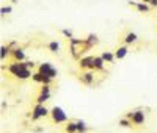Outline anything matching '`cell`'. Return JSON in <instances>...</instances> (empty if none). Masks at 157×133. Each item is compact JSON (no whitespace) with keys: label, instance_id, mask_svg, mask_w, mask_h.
I'll return each instance as SVG.
<instances>
[{"label":"cell","instance_id":"7","mask_svg":"<svg viewBox=\"0 0 157 133\" xmlns=\"http://www.w3.org/2000/svg\"><path fill=\"white\" fill-rule=\"evenodd\" d=\"M32 75H33L32 69L25 68V64H24V61H22V68H21V71L16 74V78H19V80H29Z\"/></svg>","mask_w":157,"mask_h":133},{"label":"cell","instance_id":"20","mask_svg":"<svg viewBox=\"0 0 157 133\" xmlns=\"http://www.w3.org/2000/svg\"><path fill=\"white\" fill-rule=\"evenodd\" d=\"M130 125H132V121H129V119H126V117H123V119H120V127H124V128H129Z\"/></svg>","mask_w":157,"mask_h":133},{"label":"cell","instance_id":"19","mask_svg":"<svg viewBox=\"0 0 157 133\" xmlns=\"http://www.w3.org/2000/svg\"><path fill=\"white\" fill-rule=\"evenodd\" d=\"M85 41H86V44L90 47H93L94 44H98V36L96 35H88V38L85 39Z\"/></svg>","mask_w":157,"mask_h":133},{"label":"cell","instance_id":"13","mask_svg":"<svg viewBox=\"0 0 157 133\" xmlns=\"http://www.w3.org/2000/svg\"><path fill=\"white\" fill-rule=\"evenodd\" d=\"M101 57H102V60L105 61V63H113V61L116 60V58H115V53H112V52H109V50H107V52H102Z\"/></svg>","mask_w":157,"mask_h":133},{"label":"cell","instance_id":"5","mask_svg":"<svg viewBox=\"0 0 157 133\" xmlns=\"http://www.w3.org/2000/svg\"><path fill=\"white\" fill-rule=\"evenodd\" d=\"M78 66L86 71H94V57H83L78 61Z\"/></svg>","mask_w":157,"mask_h":133},{"label":"cell","instance_id":"3","mask_svg":"<svg viewBox=\"0 0 157 133\" xmlns=\"http://www.w3.org/2000/svg\"><path fill=\"white\" fill-rule=\"evenodd\" d=\"M126 119H129V121H132L134 125H143L146 121V114L145 111L141 110H135V111H130L126 114Z\"/></svg>","mask_w":157,"mask_h":133},{"label":"cell","instance_id":"16","mask_svg":"<svg viewBox=\"0 0 157 133\" xmlns=\"http://www.w3.org/2000/svg\"><path fill=\"white\" fill-rule=\"evenodd\" d=\"M47 47H49V50H50L52 53H58V52H60V42H58V41H50Z\"/></svg>","mask_w":157,"mask_h":133},{"label":"cell","instance_id":"15","mask_svg":"<svg viewBox=\"0 0 157 133\" xmlns=\"http://www.w3.org/2000/svg\"><path fill=\"white\" fill-rule=\"evenodd\" d=\"M75 124H77V133H85L88 130V125L85 124V121H82V119L75 121Z\"/></svg>","mask_w":157,"mask_h":133},{"label":"cell","instance_id":"17","mask_svg":"<svg viewBox=\"0 0 157 133\" xmlns=\"http://www.w3.org/2000/svg\"><path fill=\"white\" fill-rule=\"evenodd\" d=\"M10 53H11V50H10V47L8 46H2V49H0V60H5L8 55H10Z\"/></svg>","mask_w":157,"mask_h":133},{"label":"cell","instance_id":"12","mask_svg":"<svg viewBox=\"0 0 157 133\" xmlns=\"http://www.w3.org/2000/svg\"><path fill=\"white\" fill-rule=\"evenodd\" d=\"M49 99H50V92H39V96L36 97V103L44 105Z\"/></svg>","mask_w":157,"mask_h":133},{"label":"cell","instance_id":"14","mask_svg":"<svg viewBox=\"0 0 157 133\" xmlns=\"http://www.w3.org/2000/svg\"><path fill=\"white\" fill-rule=\"evenodd\" d=\"M104 64L105 61L102 60V57H94V71H104Z\"/></svg>","mask_w":157,"mask_h":133},{"label":"cell","instance_id":"4","mask_svg":"<svg viewBox=\"0 0 157 133\" xmlns=\"http://www.w3.org/2000/svg\"><path fill=\"white\" fill-rule=\"evenodd\" d=\"M47 116H50V110L46 108L44 105L36 103V105H35V108H33V111H32V121H38V119L47 117Z\"/></svg>","mask_w":157,"mask_h":133},{"label":"cell","instance_id":"6","mask_svg":"<svg viewBox=\"0 0 157 133\" xmlns=\"http://www.w3.org/2000/svg\"><path fill=\"white\" fill-rule=\"evenodd\" d=\"M80 82L83 85H91L94 83V71H85L80 74Z\"/></svg>","mask_w":157,"mask_h":133},{"label":"cell","instance_id":"1","mask_svg":"<svg viewBox=\"0 0 157 133\" xmlns=\"http://www.w3.org/2000/svg\"><path fill=\"white\" fill-rule=\"evenodd\" d=\"M50 117H52V121H54L55 124L68 122V114L64 113V110L61 108V106H54V108L50 110Z\"/></svg>","mask_w":157,"mask_h":133},{"label":"cell","instance_id":"8","mask_svg":"<svg viewBox=\"0 0 157 133\" xmlns=\"http://www.w3.org/2000/svg\"><path fill=\"white\" fill-rule=\"evenodd\" d=\"M11 57H13V60H14V61L22 63V61L25 60V52H24V49L16 47L14 50H11Z\"/></svg>","mask_w":157,"mask_h":133},{"label":"cell","instance_id":"2","mask_svg":"<svg viewBox=\"0 0 157 133\" xmlns=\"http://www.w3.org/2000/svg\"><path fill=\"white\" fill-rule=\"evenodd\" d=\"M38 72L39 74H43L44 77H49V78H57V75H58V71L52 66L50 63H41L38 66Z\"/></svg>","mask_w":157,"mask_h":133},{"label":"cell","instance_id":"10","mask_svg":"<svg viewBox=\"0 0 157 133\" xmlns=\"http://www.w3.org/2000/svg\"><path fill=\"white\" fill-rule=\"evenodd\" d=\"M129 5H132V6H135L137 8V11H140V13H148L149 9H151V6L149 5H146V3H137V2H132V0H129Z\"/></svg>","mask_w":157,"mask_h":133},{"label":"cell","instance_id":"11","mask_svg":"<svg viewBox=\"0 0 157 133\" xmlns=\"http://www.w3.org/2000/svg\"><path fill=\"white\" fill-rule=\"evenodd\" d=\"M137 41H138V36H137V33H134V31H129V33L124 36V44H126V46L134 44V42H137Z\"/></svg>","mask_w":157,"mask_h":133},{"label":"cell","instance_id":"18","mask_svg":"<svg viewBox=\"0 0 157 133\" xmlns=\"http://www.w3.org/2000/svg\"><path fill=\"white\" fill-rule=\"evenodd\" d=\"M64 130H66V133H77V124L75 122H66Z\"/></svg>","mask_w":157,"mask_h":133},{"label":"cell","instance_id":"9","mask_svg":"<svg viewBox=\"0 0 157 133\" xmlns=\"http://www.w3.org/2000/svg\"><path fill=\"white\" fill-rule=\"evenodd\" d=\"M127 53H129L127 46H120V47L115 50V58H116V60H123V58H126Z\"/></svg>","mask_w":157,"mask_h":133},{"label":"cell","instance_id":"21","mask_svg":"<svg viewBox=\"0 0 157 133\" xmlns=\"http://www.w3.org/2000/svg\"><path fill=\"white\" fill-rule=\"evenodd\" d=\"M11 11H13V6H2V8H0V14L6 16V14H10Z\"/></svg>","mask_w":157,"mask_h":133},{"label":"cell","instance_id":"23","mask_svg":"<svg viewBox=\"0 0 157 133\" xmlns=\"http://www.w3.org/2000/svg\"><path fill=\"white\" fill-rule=\"evenodd\" d=\"M141 2L149 5V6H157V0H141Z\"/></svg>","mask_w":157,"mask_h":133},{"label":"cell","instance_id":"22","mask_svg":"<svg viewBox=\"0 0 157 133\" xmlns=\"http://www.w3.org/2000/svg\"><path fill=\"white\" fill-rule=\"evenodd\" d=\"M63 35H64V36H66L68 39H72V38H74V35H72V31H71V30H68V28H63Z\"/></svg>","mask_w":157,"mask_h":133}]
</instances>
